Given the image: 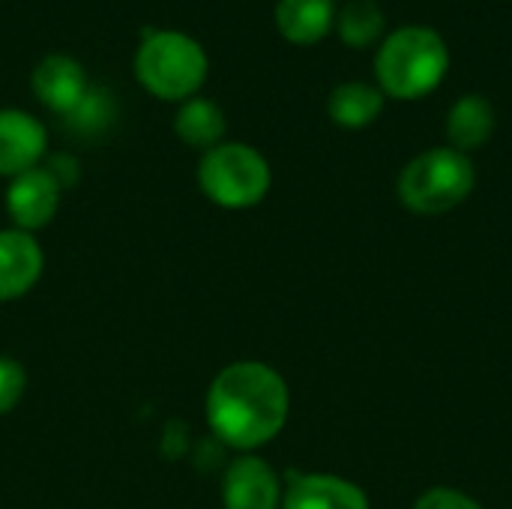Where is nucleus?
I'll return each mask as SVG.
<instances>
[{
  "label": "nucleus",
  "mask_w": 512,
  "mask_h": 509,
  "mask_svg": "<svg viewBox=\"0 0 512 509\" xmlns=\"http://www.w3.org/2000/svg\"><path fill=\"white\" fill-rule=\"evenodd\" d=\"M225 509H282V480L255 453L237 456L222 477Z\"/></svg>",
  "instance_id": "7"
},
{
  "label": "nucleus",
  "mask_w": 512,
  "mask_h": 509,
  "mask_svg": "<svg viewBox=\"0 0 512 509\" xmlns=\"http://www.w3.org/2000/svg\"><path fill=\"white\" fill-rule=\"evenodd\" d=\"M30 87H33V96L60 117H66L90 90L84 66L69 54L42 57L30 75Z\"/></svg>",
  "instance_id": "9"
},
{
  "label": "nucleus",
  "mask_w": 512,
  "mask_h": 509,
  "mask_svg": "<svg viewBox=\"0 0 512 509\" xmlns=\"http://www.w3.org/2000/svg\"><path fill=\"white\" fill-rule=\"evenodd\" d=\"M414 509H483L471 495L459 492V489H429L423 492L417 501H414Z\"/></svg>",
  "instance_id": "19"
},
{
  "label": "nucleus",
  "mask_w": 512,
  "mask_h": 509,
  "mask_svg": "<svg viewBox=\"0 0 512 509\" xmlns=\"http://www.w3.org/2000/svg\"><path fill=\"white\" fill-rule=\"evenodd\" d=\"M60 192H63L60 180L45 165H36V168L12 177V183L6 189V213L18 231L33 234L57 216Z\"/></svg>",
  "instance_id": "6"
},
{
  "label": "nucleus",
  "mask_w": 512,
  "mask_h": 509,
  "mask_svg": "<svg viewBox=\"0 0 512 509\" xmlns=\"http://www.w3.org/2000/svg\"><path fill=\"white\" fill-rule=\"evenodd\" d=\"M336 0H279L276 30L291 45H318L336 27Z\"/></svg>",
  "instance_id": "13"
},
{
  "label": "nucleus",
  "mask_w": 512,
  "mask_h": 509,
  "mask_svg": "<svg viewBox=\"0 0 512 509\" xmlns=\"http://www.w3.org/2000/svg\"><path fill=\"white\" fill-rule=\"evenodd\" d=\"M495 126H498V117H495V105L480 96V93H468V96H459L447 114V147L471 156L474 150L486 147L489 138L495 135Z\"/></svg>",
  "instance_id": "12"
},
{
  "label": "nucleus",
  "mask_w": 512,
  "mask_h": 509,
  "mask_svg": "<svg viewBox=\"0 0 512 509\" xmlns=\"http://www.w3.org/2000/svg\"><path fill=\"white\" fill-rule=\"evenodd\" d=\"M384 9L378 0H348L336 12V33L348 48H369L381 45L384 33Z\"/></svg>",
  "instance_id": "16"
},
{
  "label": "nucleus",
  "mask_w": 512,
  "mask_h": 509,
  "mask_svg": "<svg viewBox=\"0 0 512 509\" xmlns=\"http://www.w3.org/2000/svg\"><path fill=\"white\" fill-rule=\"evenodd\" d=\"M282 509H372L366 492L336 474H294L282 492Z\"/></svg>",
  "instance_id": "11"
},
{
  "label": "nucleus",
  "mask_w": 512,
  "mask_h": 509,
  "mask_svg": "<svg viewBox=\"0 0 512 509\" xmlns=\"http://www.w3.org/2000/svg\"><path fill=\"white\" fill-rule=\"evenodd\" d=\"M450 72V45L429 24H405L387 33L375 54V84L384 96L414 102L441 87Z\"/></svg>",
  "instance_id": "2"
},
{
  "label": "nucleus",
  "mask_w": 512,
  "mask_h": 509,
  "mask_svg": "<svg viewBox=\"0 0 512 509\" xmlns=\"http://www.w3.org/2000/svg\"><path fill=\"white\" fill-rule=\"evenodd\" d=\"M207 426L213 435L240 450L252 453L270 444L288 423L291 393L285 378L258 360H240L225 366L207 390Z\"/></svg>",
  "instance_id": "1"
},
{
  "label": "nucleus",
  "mask_w": 512,
  "mask_h": 509,
  "mask_svg": "<svg viewBox=\"0 0 512 509\" xmlns=\"http://www.w3.org/2000/svg\"><path fill=\"white\" fill-rule=\"evenodd\" d=\"M27 390V372L18 360L0 357V417L15 411V405L24 399Z\"/></svg>",
  "instance_id": "18"
},
{
  "label": "nucleus",
  "mask_w": 512,
  "mask_h": 509,
  "mask_svg": "<svg viewBox=\"0 0 512 509\" xmlns=\"http://www.w3.org/2000/svg\"><path fill=\"white\" fill-rule=\"evenodd\" d=\"M273 171L264 153L240 141H222L210 147L198 162L201 192L225 210H249L270 192Z\"/></svg>",
  "instance_id": "5"
},
{
  "label": "nucleus",
  "mask_w": 512,
  "mask_h": 509,
  "mask_svg": "<svg viewBox=\"0 0 512 509\" xmlns=\"http://www.w3.org/2000/svg\"><path fill=\"white\" fill-rule=\"evenodd\" d=\"M114 117V102L105 90H87L84 99L66 114V123L72 129H78L81 135H93V132H102Z\"/></svg>",
  "instance_id": "17"
},
{
  "label": "nucleus",
  "mask_w": 512,
  "mask_h": 509,
  "mask_svg": "<svg viewBox=\"0 0 512 509\" xmlns=\"http://www.w3.org/2000/svg\"><path fill=\"white\" fill-rule=\"evenodd\" d=\"M42 246L33 234L6 228L0 231V303L24 297L42 276Z\"/></svg>",
  "instance_id": "10"
},
{
  "label": "nucleus",
  "mask_w": 512,
  "mask_h": 509,
  "mask_svg": "<svg viewBox=\"0 0 512 509\" xmlns=\"http://www.w3.org/2000/svg\"><path fill=\"white\" fill-rule=\"evenodd\" d=\"M132 66L138 84L165 102L192 99L210 72L204 45L183 30H144Z\"/></svg>",
  "instance_id": "3"
},
{
  "label": "nucleus",
  "mask_w": 512,
  "mask_h": 509,
  "mask_svg": "<svg viewBox=\"0 0 512 509\" xmlns=\"http://www.w3.org/2000/svg\"><path fill=\"white\" fill-rule=\"evenodd\" d=\"M387 96L369 81H342L327 96V114L342 129H366L384 111Z\"/></svg>",
  "instance_id": "14"
},
{
  "label": "nucleus",
  "mask_w": 512,
  "mask_h": 509,
  "mask_svg": "<svg viewBox=\"0 0 512 509\" xmlns=\"http://www.w3.org/2000/svg\"><path fill=\"white\" fill-rule=\"evenodd\" d=\"M477 186L471 156L453 147H432L417 153L396 180L399 201L417 216H444L465 204Z\"/></svg>",
  "instance_id": "4"
},
{
  "label": "nucleus",
  "mask_w": 512,
  "mask_h": 509,
  "mask_svg": "<svg viewBox=\"0 0 512 509\" xmlns=\"http://www.w3.org/2000/svg\"><path fill=\"white\" fill-rule=\"evenodd\" d=\"M45 126L18 108H0V177H18L36 168L45 156Z\"/></svg>",
  "instance_id": "8"
},
{
  "label": "nucleus",
  "mask_w": 512,
  "mask_h": 509,
  "mask_svg": "<svg viewBox=\"0 0 512 509\" xmlns=\"http://www.w3.org/2000/svg\"><path fill=\"white\" fill-rule=\"evenodd\" d=\"M225 114L213 99L204 96H192L186 102H180L177 117H174V132L186 147H198V150H210L216 144H222L225 138Z\"/></svg>",
  "instance_id": "15"
}]
</instances>
